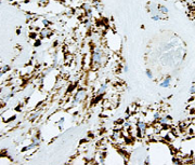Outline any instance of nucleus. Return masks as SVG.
Masks as SVG:
<instances>
[{"instance_id": "3", "label": "nucleus", "mask_w": 195, "mask_h": 165, "mask_svg": "<svg viewBox=\"0 0 195 165\" xmlns=\"http://www.w3.org/2000/svg\"><path fill=\"white\" fill-rule=\"evenodd\" d=\"M138 126H139V128L141 130L142 132H144L145 131V128H146V125L144 124V123H142V122H140V123H138Z\"/></svg>"}, {"instance_id": "6", "label": "nucleus", "mask_w": 195, "mask_h": 165, "mask_svg": "<svg viewBox=\"0 0 195 165\" xmlns=\"http://www.w3.org/2000/svg\"><path fill=\"white\" fill-rule=\"evenodd\" d=\"M63 122H64V119H62L61 121L58 122V125H61V126H62V125H63Z\"/></svg>"}, {"instance_id": "7", "label": "nucleus", "mask_w": 195, "mask_h": 165, "mask_svg": "<svg viewBox=\"0 0 195 165\" xmlns=\"http://www.w3.org/2000/svg\"><path fill=\"white\" fill-rule=\"evenodd\" d=\"M191 92H192V93H194V92H195V88H194V86H192V87H191Z\"/></svg>"}, {"instance_id": "1", "label": "nucleus", "mask_w": 195, "mask_h": 165, "mask_svg": "<svg viewBox=\"0 0 195 165\" xmlns=\"http://www.w3.org/2000/svg\"><path fill=\"white\" fill-rule=\"evenodd\" d=\"M94 62L95 63H100L101 62V58H102V55H101V52H100V50H97L95 52H94Z\"/></svg>"}, {"instance_id": "5", "label": "nucleus", "mask_w": 195, "mask_h": 165, "mask_svg": "<svg viewBox=\"0 0 195 165\" xmlns=\"http://www.w3.org/2000/svg\"><path fill=\"white\" fill-rule=\"evenodd\" d=\"M146 75H147V77L149 78H152V73H151L150 70H147V71H146Z\"/></svg>"}, {"instance_id": "2", "label": "nucleus", "mask_w": 195, "mask_h": 165, "mask_svg": "<svg viewBox=\"0 0 195 165\" xmlns=\"http://www.w3.org/2000/svg\"><path fill=\"white\" fill-rule=\"evenodd\" d=\"M169 81H170V79H169V78H167V79H166L165 81H164V82H163V83L161 84V86H163V87H168L169 85H170V83H169Z\"/></svg>"}, {"instance_id": "4", "label": "nucleus", "mask_w": 195, "mask_h": 165, "mask_svg": "<svg viewBox=\"0 0 195 165\" xmlns=\"http://www.w3.org/2000/svg\"><path fill=\"white\" fill-rule=\"evenodd\" d=\"M105 88H106V85H102L101 88H100V91H99V93H100V94H102L103 92H105Z\"/></svg>"}]
</instances>
